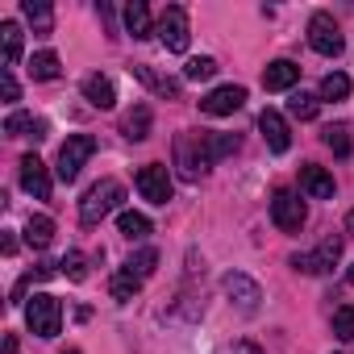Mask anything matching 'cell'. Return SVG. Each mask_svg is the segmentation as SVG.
Here are the masks:
<instances>
[{
  "label": "cell",
  "instance_id": "1",
  "mask_svg": "<svg viewBox=\"0 0 354 354\" xmlns=\"http://www.w3.org/2000/svg\"><path fill=\"white\" fill-rule=\"evenodd\" d=\"M121 201H125V188H121L117 180H100V184H92V188L84 192V201H80V221H84V225H100L109 213L121 209Z\"/></svg>",
  "mask_w": 354,
  "mask_h": 354
},
{
  "label": "cell",
  "instance_id": "2",
  "mask_svg": "<svg viewBox=\"0 0 354 354\" xmlns=\"http://www.w3.org/2000/svg\"><path fill=\"white\" fill-rule=\"evenodd\" d=\"M175 167H180V175L188 184H196L201 175L213 167L209 150H205V133H180V138H175Z\"/></svg>",
  "mask_w": 354,
  "mask_h": 354
},
{
  "label": "cell",
  "instance_id": "3",
  "mask_svg": "<svg viewBox=\"0 0 354 354\" xmlns=\"http://www.w3.org/2000/svg\"><path fill=\"white\" fill-rule=\"evenodd\" d=\"M26 321H30V333H38V337H59V329H63V304H59L50 292H38V296L26 304Z\"/></svg>",
  "mask_w": 354,
  "mask_h": 354
},
{
  "label": "cell",
  "instance_id": "4",
  "mask_svg": "<svg viewBox=\"0 0 354 354\" xmlns=\"http://www.w3.org/2000/svg\"><path fill=\"white\" fill-rule=\"evenodd\" d=\"M92 150H96V138H88V133H71V138L63 142L59 167H55L63 184H75V180H80V171H84V162L92 158Z\"/></svg>",
  "mask_w": 354,
  "mask_h": 354
},
{
  "label": "cell",
  "instance_id": "5",
  "mask_svg": "<svg viewBox=\"0 0 354 354\" xmlns=\"http://www.w3.org/2000/svg\"><path fill=\"white\" fill-rule=\"evenodd\" d=\"M271 221H275L283 234H300L304 221H308V209H304V201H300L292 188H279V192L271 196Z\"/></svg>",
  "mask_w": 354,
  "mask_h": 354
},
{
  "label": "cell",
  "instance_id": "6",
  "mask_svg": "<svg viewBox=\"0 0 354 354\" xmlns=\"http://www.w3.org/2000/svg\"><path fill=\"white\" fill-rule=\"evenodd\" d=\"M158 42L167 46V50H175V55H184L188 50V42H192V34H188V13L180 9V5H167L162 9V17H158Z\"/></svg>",
  "mask_w": 354,
  "mask_h": 354
},
{
  "label": "cell",
  "instance_id": "7",
  "mask_svg": "<svg viewBox=\"0 0 354 354\" xmlns=\"http://www.w3.org/2000/svg\"><path fill=\"white\" fill-rule=\"evenodd\" d=\"M308 46H313L317 55H325V59H333V55H342V46H346V38H342V30H337V21H333L329 13H313V21H308Z\"/></svg>",
  "mask_w": 354,
  "mask_h": 354
},
{
  "label": "cell",
  "instance_id": "8",
  "mask_svg": "<svg viewBox=\"0 0 354 354\" xmlns=\"http://www.w3.org/2000/svg\"><path fill=\"white\" fill-rule=\"evenodd\" d=\"M342 259V238L337 234H329L313 254H296L292 259V267L296 271H304V275H325V271H333V263Z\"/></svg>",
  "mask_w": 354,
  "mask_h": 354
},
{
  "label": "cell",
  "instance_id": "9",
  "mask_svg": "<svg viewBox=\"0 0 354 354\" xmlns=\"http://www.w3.org/2000/svg\"><path fill=\"white\" fill-rule=\"evenodd\" d=\"M138 192L150 205H167L171 201V175H167V167H158V162L138 167Z\"/></svg>",
  "mask_w": 354,
  "mask_h": 354
},
{
  "label": "cell",
  "instance_id": "10",
  "mask_svg": "<svg viewBox=\"0 0 354 354\" xmlns=\"http://www.w3.org/2000/svg\"><path fill=\"white\" fill-rule=\"evenodd\" d=\"M221 288H225V296H230L242 313H254V308H259V300H263L259 283H254L250 275H242V271H230V275L221 279Z\"/></svg>",
  "mask_w": 354,
  "mask_h": 354
},
{
  "label": "cell",
  "instance_id": "11",
  "mask_svg": "<svg viewBox=\"0 0 354 354\" xmlns=\"http://www.w3.org/2000/svg\"><path fill=\"white\" fill-rule=\"evenodd\" d=\"M21 188L34 196V201H50V171L38 154H26L21 158Z\"/></svg>",
  "mask_w": 354,
  "mask_h": 354
},
{
  "label": "cell",
  "instance_id": "12",
  "mask_svg": "<svg viewBox=\"0 0 354 354\" xmlns=\"http://www.w3.org/2000/svg\"><path fill=\"white\" fill-rule=\"evenodd\" d=\"M246 104V88H238V84H225V88H213L205 100H201V109L209 113V117H230V113H238Z\"/></svg>",
  "mask_w": 354,
  "mask_h": 354
},
{
  "label": "cell",
  "instance_id": "13",
  "mask_svg": "<svg viewBox=\"0 0 354 354\" xmlns=\"http://www.w3.org/2000/svg\"><path fill=\"white\" fill-rule=\"evenodd\" d=\"M300 192L313 196V201H329L333 196V175L325 167H317V162H304L300 167Z\"/></svg>",
  "mask_w": 354,
  "mask_h": 354
},
{
  "label": "cell",
  "instance_id": "14",
  "mask_svg": "<svg viewBox=\"0 0 354 354\" xmlns=\"http://www.w3.org/2000/svg\"><path fill=\"white\" fill-rule=\"evenodd\" d=\"M259 129H263V138H267V146H271L275 154H288L292 133H288V121H283L275 109H263V113H259Z\"/></svg>",
  "mask_w": 354,
  "mask_h": 354
},
{
  "label": "cell",
  "instance_id": "15",
  "mask_svg": "<svg viewBox=\"0 0 354 354\" xmlns=\"http://www.w3.org/2000/svg\"><path fill=\"white\" fill-rule=\"evenodd\" d=\"M296 80H300V67H296L292 59H275V63L263 67V88H267V92H288Z\"/></svg>",
  "mask_w": 354,
  "mask_h": 354
},
{
  "label": "cell",
  "instance_id": "16",
  "mask_svg": "<svg viewBox=\"0 0 354 354\" xmlns=\"http://www.w3.org/2000/svg\"><path fill=\"white\" fill-rule=\"evenodd\" d=\"M5 133L9 138H34V142H42L46 138V121L34 117V113H9L5 117Z\"/></svg>",
  "mask_w": 354,
  "mask_h": 354
},
{
  "label": "cell",
  "instance_id": "17",
  "mask_svg": "<svg viewBox=\"0 0 354 354\" xmlns=\"http://www.w3.org/2000/svg\"><path fill=\"white\" fill-rule=\"evenodd\" d=\"M84 100H88L92 109H113V104H117L113 80H109V75H88V80H84Z\"/></svg>",
  "mask_w": 354,
  "mask_h": 354
},
{
  "label": "cell",
  "instance_id": "18",
  "mask_svg": "<svg viewBox=\"0 0 354 354\" xmlns=\"http://www.w3.org/2000/svg\"><path fill=\"white\" fill-rule=\"evenodd\" d=\"M125 30H129L133 38H150V34L158 30V26L150 21V9L142 5V0H133V5L125 9Z\"/></svg>",
  "mask_w": 354,
  "mask_h": 354
},
{
  "label": "cell",
  "instance_id": "19",
  "mask_svg": "<svg viewBox=\"0 0 354 354\" xmlns=\"http://www.w3.org/2000/svg\"><path fill=\"white\" fill-rule=\"evenodd\" d=\"M121 129H125V138H129V142H146V138H150V109H146V104L129 109V113H125V121H121Z\"/></svg>",
  "mask_w": 354,
  "mask_h": 354
},
{
  "label": "cell",
  "instance_id": "20",
  "mask_svg": "<svg viewBox=\"0 0 354 354\" xmlns=\"http://www.w3.org/2000/svg\"><path fill=\"white\" fill-rule=\"evenodd\" d=\"M50 238H55V221H50V217H42V213H38V217H30V221H26V242H30L34 250H46V246H50Z\"/></svg>",
  "mask_w": 354,
  "mask_h": 354
},
{
  "label": "cell",
  "instance_id": "21",
  "mask_svg": "<svg viewBox=\"0 0 354 354\" xmlns=\"http://www.w3.org/2000/svg\"><path fill=\"white\" fill-rule=\"evenodd\" d=\"M0 46H5V71L17 67V59H21V26H17V21H5V26H0Z\"/></svg>",
  "mask_w": 354,
  "mask_h": 354
},
{
  "label": "cell",
  "instance_id": "22",
  "mask_svg": "<svg viewBox=\"0 0 354 354\" xmlns=\"http://www.w3.org/2000/svg\"><path fill=\"white\" fill-rule=\"evenodd\" d=\"M30 75H34V80H59V75H63L59 55H55V50H38V55L30 59Z\"/></svg>",
  "mask_w": 354,
  "mask_h": 354
},
{
  "label": "cell",
  "instance_id": "23",
  "mask_svg": "<svg viewBox=\"0 0 354 354\" xmlns=\"http://www.w3.org/2000/svg\"><path fill=\"white\" fill-rule=\"evenodd\" d=\"M205 150H209V162H221L238 150V133H205Z\"/></svg>",
  "mask_w": 354,
  "mask_h": 354
},
{
  "label": "cell",
  "instance_id": "24",
  "mask_svg": "<svg viewBox=\"0 0 354 354\" xmlns=\"http://www.w3.org/2000/svg\"><path fill=\"white\" fill-rule=\"evenodd\" d=\"M138 288H142V279H138L133 271H125V267H121V271L109 279V292H113V300H133V296H138Z\"/></svg>",
  "mask_w": 354,
  "mask_h": 354
},
{
  "label": "cell",
  "instance_id": "25",
  "mask_svg": "<svg viewBox=\"0 0 354 354\" xmlns=\"http://www.w3.org/2000/svg\"><path fill=\"white\" fill-rule=\"evenodd\" d=\"M117 230H121L129 242H142V238L150 234V221H146L142 213H121V217H117Z\"/></svg>",
  "mask_w": 354,
  "mask_h": 354
},
{
  "label": "cell",
  "instance_id": "26",
  "mask_svg": "<svg viewBox=\"0 0 354 354\" xmlns=\"http://www.w3.org/2000/svg\"><path fill=\"white\" fill-rule=\"evenodd\" d=\"M154 267H158V250H154V246H146V250H138V254H129V263H125V271H133L138 279H146V275H154Z\"/></svg>",
  "mask_w": 354,
  "mask_h": 354
},
{
  "label": "cell",
  "instance_id": "27",
  "mask_svg": "<svg viewBox=\"0 0 354 354\" xmlns=\"http://www.w3.org/2000/svg\"><path fill=\"white\" fill-rule=\"evenodd\" d=\"M317 96H308V92H292V100H288V113L296 117V121H313L317 117Z\"/></svg>",
  "mask_w": 354,
  "mask_h": 354
},
{
  "label": "cell",
  "instance_id": "28",
  "mask_svg": "<svg viewBox=\"0 0 354 354\" xmlns=\"http://www.w3.org/2000/svg\"><path fill=\"white\" fill-rule=\"evenodd\" d=\"M217 75V59H209V55H196V59H188V67H184V80H213Z\"/></svg>",
  "mask_w": 354,
  "mask_h": 354
},
{
  "label": "cell",
  "instance_id": "29",
  "mask_svg": "<svg viewBox=\"0 0 354 354\" xmlns=\"http://www.w3.org/2000/svg\"><path fill=\"white\" fill-rule=\"evenodd\" d=\"M346 96H350V80L342 71H333V75L321 80V100H346Z\"/></svg>",
  "mask_w": 354,
  "mask_h": 354
},
{
  "label": "cell",
  "instance_id": "30",
  "mask_svg": "<svg viewBox=\"0 0 354 354\" xmlns=\"http://www.w3.org/2000/svg\"><path fill=\"white\" fill-rule=\"evenodd\" d=\"M21 13H26L42 34L50 30V5H46V0H21Z\"/></svg>",
  "mask_w": 354,
  "mask_h": 354
},
{
  "label": "cell",
  "instance_id": "31",
  "mask_svg": "<svg viewBox=\"0 0 354 354\" xmlns=\"http://www.w3.org/2000/svg\"><path fill=\"white\" fill-rule=\"evenodd\" d=\"M325 146H329L337 158H346V154H350V129H346V125H329V129H325Z\"/></svg>",
  "mask_w": 354,
  "mask_h": 354
},
{
  "label": "cell",
  "instance_id": "32",
  "mask_svg": "<svg viewBox=\"0 0 354 354\" xmlns=\"http://www.w3.org/2000/svg\"><path fill=\"white\" fill-rule=\"evenodd\" d=\"M333 333H337L342 342H354V304H342V308L333 313Z\"/></svg>",
  "mask_w": 354,
  "mask_h": 354
},
{
  "label": "cell",
  "instance_id": "33",
  "mask_svg": "<svg viewBox=\"0 0 354 354\" xmlns=\"http://www.w3.org/2000/svg\"><path fill=\"white\" fill-rule=\"evenodd\" d=\"M59 267H63V275H67V279H75V283L88 275V267H84V254H80V250H67Z\"/></svg>",
  "mask_w": 354,
  "mask_h": 354
},
{
  "label": "cell",
  "instance_id": "34",
  "mask_svg": "<svg viewBox=\"0 0 354 354\" xmlns=\"http://www.w3.org/2000/svg\"><path fill=\"white\" fill-rule=\"evenodd\" d=\"M0 96H5V104H13V100H21V88H17V80H13V71H0Z\"/></svg>",
  "mask_w": 354,
  "mask_h": 354
},
{
  "label": "cell",
  "instance_id": "35",
  "mask_svg": "<svg viewBox=\"0 0 354 354\" xmlns=\"http://www.w3.org/2000/svg\"><path fill=\"white\" fill-rule=\"evenodd\" d=\"M5 354H17V333H9V337H5Z\"/></svg>",
  "mask_w": 354,
  "mask_h": 354
},
{
  "label": "cell",
  "instance_id": "36",
  "mask_svg": "<svg viewBox=\"0 0 354 354\" xmlns=\"http://www.w3.org/2000/svg\"><path fill=\"white\" fill-rule=\"evenodd\" d=\"M346 230H350V234H354V209H350V213H346Z\"/></svg>",
  "mask_w": 354,
  "mask_h": 354
},
{
  "label": "cell",
  "instance_id": "37",
  "mask_svg": "<svg viewBox=\"0 0 354 354\" xmlns=\"http://www.w3.org/2000/svg\"><path fill=\"white\" fill-rule=\"evenodd\" d=\"M63 354H80V350H63Z\"/></svg>",
  "mask_w": 354,
  "mask_h": 354
},
{
  "label": "cell",
  "instance_id": "38",
  "mask_svg": "<svg viewBox=\"0 0 354 354\" xmlns=\"http://www.w3.org/2000/svg\"><path fill=\"white\" fill-rule=\"evenodd\" d=\"M350 283H354V271H350Z\"/></svg>",
  "mask_w": 354,
  "mask_h": 354
}]
</instances>
